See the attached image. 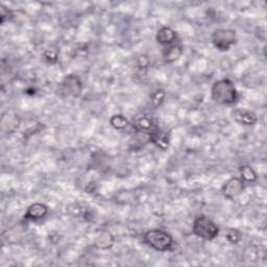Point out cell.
Masks as SVG:
<instances>
[{"label": "cell", "instance_id": "cell-1", "mask_svg": "<svg viewBox=\"0 0 267 267\" xmlns=\"http://www.w3.org/2000/svg\"><path fill=\"white\" fill-rule=\"evenodd\" d=\"M211 98L219 105H233L237 102L238 92L234 82L229 78L216 80L211 88Z\"/></svg>", "mask_w": 267, "mask_h": 267}, {"label": "cell", "instance_id": "cell-2", "mask_svg": "<svg viewBox=\"0 0 267 267\" xmlns=\"http://www.w3.org/2000/svg\"><path fill=\"white\" fill-rule=\"evenodd\" d=\"M143 243L156 252H169L173 247V238L169 233L163 230L153 229L145 232L143 235Z\"/></svg>", "mask_w": 267, "mask_h": 267}, {"label": "cell", "instance_id": "cell-3", "mask_svg": "<svg viewBox=\"0 0 267 267\" xmlns=\"http://www.w3.org/2000/svg\"><path fill=\"white\" fill-rule=\"evenodd\" d=\"M192 234L204 240H214L219 235V228L206 215L197 216L192 224Z\"/></svg>", "mask_w": 267, "mask_h": 267}, {"label": "cell", "instance_id": "cell-4", "mask_svg": "<svg viewBox=\"0 0 267 267\" xmlns=\"http://www.w3.org/2000/svg\"><path fill=\"white\" fill-rule=\"evenodd\" d=\"M236 41V31L234 29L216 28L212 32V43L219 52H229Z\"/></svg>", "mask_w": 267, "mask_h": 267}, {"label": "cell", "instance_id": "cell-5", "mask_svg": "<svg viewBox=\"0 0 267 267\" xmlns=\"http://www.w3.org/2000/svg\"><path fill=\"white\" fill-rule=\"evenodd\" d=\"M82 91V82L75 74H69L64 77L60 85V92L63 97L77 98Z\"/></svg>", "mask_w": 267, "mask_h": 267}, {"label": "cell", "instance_id": "cell-6", "mask_svg": "<svg viewBox=\"0 0 267 267\" xmlns=\"http://www.w3.org/2000/svg\"><path fill=\"white\" fill-rule=\"evenodd\" d=\"M131 127L136 130L137 134H142V135L146 136L147 139L150 135H153V134L160 129L155 121L148 116L139 117V118L132 122Z\"/></svg>", "mask_w": 267, "mask_h": 267}, {"label": "cell", "instance_id": "cell-7", "mask_svg": "<svg viewBox=\"0 0 267 267\" xmlns=\"http://www.w3.org/2000/svg\"><path fill=\"white\" fill-rule=\"evenodd\" d=\"M243 189H244V182L241 180V177L233 176L225 184L221 191L226 198L232 199L234 197L238 196Z\"/></svg>", "mask_w": 267, "mask_h": 267}, {"label": "cell", "instance_id": "cell-8", "mask_svg": "<svg viewBox=\"0 0 267 267\" xmlns=\"http://www.w3.org/2000/svg\"><path fill=\"white\" fill-rule=\"evenodd\" d=\"M47 214H48V207L46 205L42 203H35L26 209L23 215V219L35 221L44 218Z\"/></svg>", "mask_w": 267, "mask_h": 267}, {"label": "cell", "instance_id": "cell-9", "mask_svg": "<svg viewBox=\"0 0 267 267\" xmlns=\"http://www.w3.org/2000/svg\"><path fill=\"white\" fill-rule=\"evenodd\" d=\"M233 117L239 124L243 126H253L258 121L257 115L253 111L246 109H236L233 112Z\"/></svg>", "mask_w": 267, "mask_h": 267}, {"label": "cell", "instance_id": "cell-10", "mask_svg": "<svg viewBox=\"0 0 267 267\" xmlns=\"http://www.w3.org/2000/svg\"><path fill=\"white\" fill-rule=\"evenodd\" d=\"M175 40H176V32L174 29H172L169 26H163L157 32L156 41L158 44L162 46L165 47L170 46L174 44Z\"/></svg>", "mask_w": 267, "mask_h": 267}, {"label": "cell", "instance_id": "cell-11", "mask_svg": "<svg viewBox=\"0 0 267 267\" xmlns=\"http://www.w3.org/2000/svg\"><path fill=\"white\" fill-rule=\"evenodd\" d=\"M183 55V47L180 44H172L163 49V59L166 64H172L176 62Z\"/></svg>", "mask_w": 267, "mask_h": 267}, {"label": "cell", "instance_id": "cell-12", "mask_svg": "<svg viewBox=\"0 0 267 267\" xmlns=\"http://www.w3.org/2000/svg\"><path fill=\"white\" fill-rule=\"evenodd\" d=\"M115 243V237L113 236V234L109 231H105L103 233H100L99 235L95 238L94 240V247L98 249H110Z\"/></svg>", "mask_w": 267, "mask_h": 267}, {"label": "cell", "instance_id": "cell-13", "mask_svg": "<svg viewBox=\"0 0 267 267\" xmlns=\"http://www.w3.org/2000/svg\"><path fill=\"white\" fill-rule=\"evenodd\" d=\"M148 141L155 144L158 148L162 150H166L169 146V138L167 136V134L163 132L161 129L156 131L153 135L148 137Z\"/></svg>", "mask_w": 267, "mask_h": 267}, {"label": "cell", "instance_id": "cell-14", "mask_svg": "<svg viewBox=\"0 0 267 267\" xmlns=\"http://www.w3.org/2000/svg\"><path fill=\"white\" fill-rule=\"evenodd\" d=\"M239 171H240V177L243 182H247V183L257 182L258 174L253 167H250L248 165H243L240 167Z\"/></svg>", "mask_w": 267, "mask_h": 267}, {"label": "cell", "instance_id": "cell-15", "mask_svg": "<svg viewBox=\"0 0 267 267\" xmlns=\"http://www.w3.org/2000/svg\"><path fill=\"white\" fill-rule=\"evenodd\" d=\"M110 124L117 130H123L129 125V122L123 115L116 114L110 118Z\"/></svg>", "mask_w": 267, "mask_h": 267}, {"label": "cell", "instance_id": "cell-16", "mask_svg": "<svg viewBox=\"0 0 267 267\" xmlns=\"http://www.w3.org/2000/svg\"><path fill=\"white\" fill-rule=\"evenodd\" d=\"M165 98H166V92L163 89H158L152 94V96H150V103H152V106L155 109H158L163 105Z\"/></svg>", "mask_w": 267, "mask_h": 267}, {"label": "cell", "instance_id": "cell-17", "mask_svg": "<svg viewBox=\"0 0 267 267\" xmlns=\"http://www.w3.org/2000/svg\"><path fill=\"white\" fill-rule=\"evenodd\" d=\"M42 58H43V61L47 64H52V65L56 64L59 61V52L54 48L46 49L42 54Z\"/></svg>", "mask_w": 267, "mask_h": 267}, {"label": "cell", "instance_id": "cell-18", "mask_svg": "<svg viewBox=\"0 0 267 267\" xmlns=\"http://www.w3.org/2000/svg\"><path fill=\"white\" fill-rule=\"evenodd\" d=\"M226 238L231 244H238L242 239V233L237 229L232 228L228 230Z\"/></svg>", "mask_w": 267, "mask_h": 267}, {"label": "cell", "instance_id": "cell-19", "mask_svg": "<svg viewBox=\"0 0 267 267\" xmlns=\"http://www.w3.org/2000/svg\"><path fill=\"white\" fill-rule=\"evenodd\" d=\"M137 67L139 70H146L148 67H149V58L146 56V55H140L138 58H137Z\"/></svg>", "mask_w": 267, "mask_h": 267}, {"label": "cell", "instance_id": "cell-20", "mask_svg": "<svg viewBox=\"0 0 267 267\" xmlns=\"http://www.w3.org/2000/svg\"><path fill=\"white\" fill-rule=\"evenodd\" d=\"M12 18H13V12L10 9L2 6V8H0V19H2V23L4 24L7 20H10Z\"/></svg>", "mask_w": 267, "mask_h": 267}]
</instances>
